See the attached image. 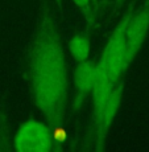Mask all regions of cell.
Wrapping results in <instances>:
<instances>
[{
    "label": "cell",
    "instance_id": "cell-1",
    "mask_svg": "<svg viewBox=\"0 0 149 152\" xmlns=\"http://www.w3.org/2000/svg\"><path fill=\"white\" fill-rule=\"evenodd\" d=\"M25 77L32 104L53 128L55 138L69 124V62L58 0H40L25 50Z\"/></svg>",
    "mask_w": 149,
    "mask_h": 152
},
{
    "label": "cell",
    "instance_id": "cell-2",
    "mask_svg": "<svg viewBox=\"0 0 149 152\" xmlns=\"http://www.w3.org/2000/svg\"><path fill=\"white\" fill-rule=\"evenodd\" d=\"M125 25L127 19L124 13L108 36L96 62V80L91 94V110L100 107L108 98L113 86L121 78H125V73L128 70L125 65Z\"/></svg>",
    "mask_w": 149,
    "mask_h": 152
},
{
    "label": "cell",
    "instance_id": "cell-3",
    "mask_svg": "<svg viewBox=\"0 0 149 152\" xmlns=\"http://www.w3.org/2000/svg\"><path fill=\"white\" fill-rule=\"evenodd\" d=\"M124 82L125 78H121L113 86L112 91L110 93L108 98L106 99L103 106L90 113L89 123L84 130L83 138L81 140V150L91 152H99L104 150L110 128L121 104Z\"/></svg>",
    "mask_w": 149,
    "mask_h": 152
},
{
    "label": "cell",
    "instance_id": "cell-4",
    "mask_svg": "<svg viewBox=\"0 0 149 152\" xmlns=\"http://www.w3.org/2000/svg\"><path fill=\"white\" fill-rule=\"evenodd\" d=\"M13 150L19 152H61L65 145L53 134L46 122L28 119L20 126L13 136Z\"/></svg>",
    "mask_w": 149,
    "mask_h": 152
},
{
    "label": "cell",
    "instance_id": "cell-5",
    "mask_svg": "<svg viewBox=\"0 0 149 152\" xmlns=\"http://www.w3.org/2000/svg\"><path fill=\"white\" fill-rule=\"evenodd\" d=\"M125 65L129 68L141 49L149 31V0H137L125 12Z\"/></svg>",
    "mask_w": 149,
    "mask_h": 152
},
{
    "label": "cell",
    "instance_id": "cell-6",
    "mask_svg": "<svg viewBox=\"0 0 149 152\" xmlns=\"http://www.w3.org/2000/svg\"><path fill=\"white\" fill-rule=\"evenodd\" d=\"M96 80V62L86 60L77 62L73 69V85L74 91L69 103V122H73L82 114V110L91 99L92 90Z\"/></svg>",
    "mask_w": 149,
    "mask_h": 152
},
{
    "label": "cell",
    "instance_id": "cell-7",
    "mask_svg": "<svg viewBox=\"0 0 149 152\" xmlns=\"http://www.w3.org/2000/svg\"><path fill=\"white\" fill-rule=\"evenodd\" d=\"M90 28L83 32L75 33L68 42L70 57L75 64L86 61L90 58V49H91V40H90Z\"/></svg>",
    "mask_w": 149,
    "mask_h": 152
},
{
    "label": "cell",
    "instance_id": "cell-8",
    "mask_svg": "<svg viewBox=\"0 0 149 152\" xmlns=\"http://www.w3.org/2000/svg\"><path fill=\"white\" fill-rule=\"evenodd\" d=\"M77 8L79 10V12L83 15V17L86 19L89 28H96L98 27V17H96V11L94 8L91 0H73Z\"/></svg>",
    "mask_w": 149,
    "mask_h": 152
},
{
    "label": "cell",
    "instance_id": "cell-9",
    "mask_svg": "<svg viewBox=\"0 0 149 152\" xmlns=\"http://www.w3.org/2000/svg\"><path fill=\"white\" fill-rule=\"evenodd\" d=\"M11 150H13V145L11 143L8 116L4 110H0V151H11Z\"/></svg>",
    "mask_w": 149,
    "mask_h": 152
},
{
    "label": "cell",
    "instance_id": "cell-10",
    "mask_svg": "<svg viewBox=\"0 0 149 152\" xmlns=\"http://www.w3.org/2000/svg\"><path fill=\"white\" fill-rule=\"evenodd\" d=\"M125 3H127V0H108V3L98 11V25L100 17L103 20H107V17H113L116 13L120 12Z\"/></svg>",
    "mask_w": 149,
    "mask_h": 152
},
{
    "label": "cell",
    "instance_id": "cell-11",
    "mask_svg": "<svg viewBox=\"0 0 149 152\" xmlns=\"http://www.w3.org/2000/svg\"><path fill=\"white\" fill-rule=\"evenodd\" d=\"M92 1V4H94V8H95V11L98 12V5H99V0H91ZM98 17V16H96Z\"/></svg>",
    "mask_w": 149,
    "mask_h": 152
}]
</instances>
